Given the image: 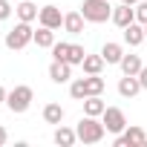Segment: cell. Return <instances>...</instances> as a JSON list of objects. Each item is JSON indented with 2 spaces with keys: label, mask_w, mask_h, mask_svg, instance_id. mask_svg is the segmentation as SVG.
Wrapping results in <instances>:
<instances>
[{
  "label": "cell",
  "mask_w": 147,
  "mask_h": 147,
  "mask_svg": "<svg viewBox=\"0 0 147 147\" xmlns=\"http://www.w3.org/2000/svg\"><path fill=\"white\" fill-rule=\"evenodd\" d=\"M75 133H78V141H84V144H98V141L104 138L107 127H104V121H98L95 115H84V118L78 121Z\"/></svg>",
  "instance_id": "obj_1"
},
{
  "label": "cell",
  "mask_w": 147,
  "mask_h": 147,
  "mask_svg": "<svg viewBox=\"0 0 147 147\" xmlns=\"http://www.w3.org/2000/svg\"><path fill=\"white\" fill-rule=\"evenodd\" d=\"M81 15L90 23H104V20L113 18V6H110V0H84L81 3Z\"/></svg>",
  "instance_id": "obj_2"
},
{
  "label": "cell",
  "mask_w": 147,
  "mask_h": 147,
  "mask_svg": "<svg viewBox=\"0 0 147 147\" xmlns=\"http://www.w3.org/2000/svg\"><path fill=\"white\" fill-rule=\"evenodd\" d=\"M32 40H35V29H32V23H26V20H20L15 29L6 32V49H26Z\"/></svg>",
  "instance_id": "obj_3"
},
{
  "label": "cell",
  "mask_w": 147,
  "mask_h": 147,
  "mask_svg": "<svg viewBox=\"0 0 147 147\" xmlns=\"http://www.w3.org/2000/svg\"><path fill=\"white\" fill-rule=\"evenodd\" d=\"M32 101H35V92H32V87H26V84L15 87V90L6 95V107H9L12 113H26V110L32 107Z\"/></svg>",
  "instance_id": "obj_4"
},
{
  "label": "cell",
  "mask_w": 147,
  "mask_h": 147,
  "mask_svg": "<svg viewBox=\"0 0 147 147\" xmlns=\"http://www.w3.org/2000/svg\"><path fill=\"white\" fill-rule=\"evenodd\" d=\"M101 121H104V127H107V133H124L127 130V115H124V110H118V107H107L104 110V115H101Z\"/></svg>",
  "instance_id": "obj_5"
},
{
  "label": "cell",
  "mask_w": 147,
  "mask_h": 147,
  "mask_svg": "<svg viewBox=\"0 0 147 147\" xmlns=\"http://www.w3.org/2000/svg\"><path fill=\"white\" fill-rule=\"evenodd\" d=\"M38 23L40 26H49V29H61L63 26V15L58 6H43L40 15H38Z\"/></svg>",
  "instance_id": "obj_6"
},
{
  "label": "cell",
  "mask_w": 147,
  "mask_h": 147,
  "mask_svg": "<svg viewBox=\"0 0 147 147\" xmlns=\"http://www.w3.org/2000/svg\"><path fill=\"white\" fill-rule=\"evenodd\" d=\"M118 29H124V26H130L133 20H136V6H127V3H121V6H113V18H110Z\"/></svg>",
  "instance_id": "obj_7"
},
{
  "label": "cell",
  "mask_w": 147,
  "mask_h": 147,
  "mask_svg": "<svg viewBox=\"0 0 147 147\" xmlns=\"http://www.w3.org/2000/svg\"><path fill=\"white\" fill-rule=\"evenodd\" d=\"M49 78H52L55 84L72 81V63H66V61H52V63H49Z\"/></svg>",
  "instance_id": "obj_8"
},
{
  "label": "cell",
  "mask_w": 147,
  "mask_h": 147,
  "mask_svg": "<svg viewBox=\"0 0 147 147\" xmlns=\"http://www.w3.org/2000/svg\"><path fill=\"white\" fill-rule=\"evenodd\" d=\"M147 141V133L141 127H127L124 133H118L115 138V147H124V144H144Z\"/></svg>",
  "instance_id": "obj_9"
},
{
  "label": "cell",
  "mask_w": 147,
  "mask_h": 147,
  "mask_svg": "<svg viewBox=\"0 0 147 147\" xmlns=\"http://www.w3.org/2000/svg\"><path fill=\"white\" fill-rule=\"evenodd\" d=\"M138 92H141L138 75H124V78L118 81V95H121V98H133V95H138Z\"/></svg>",
  "instance_id": "obj_10"
},
{
  "label": "cell",
  "mask_w": 147,
  "mask_h": 147,
  "mask_svg": "<svg viewBox=\"0 0 147 147\" xmlns=\"http://www.w3.org/2000/svg\"><path fill=\"white\" fill-rule=\"evenodd\" d=\"M141 40H147V35H144V23L133 20L130 26H124V43H130V46H138Z\"/></svg>",
  "instance_id": "obj_11"
},
{
  "label": "cell",
  "mask_w": 147,
  "mask_h": 147,
  "mask_svg": "<svg viewBox=\"0 0 147 147\" xmlns=\"http://www.w3.org/2000/svg\"><path fill=\"white\" fill-rule=\"evenodd\" d=\"M55 144H61V147H72L78 141V133L72 130V127H63V124H58V130H55Z\"/></svg>",
  "instance_id": "obj_12"
},
{
  "label": "cell",
  "mask_w": 147,
  "mask_h": 147,
  "mask_svg": "<svg viewBox=\"0 0 147 147\" xmlns=\"http://www.w3.org/2000/svg\"><path fill=\"white\" fill-rule=\"evenodd\" d=\"M101 58L107 61V63H121V58H124V46L121 43H104L101 46Z\"/></svg>",
  "instance_id": "obj_13"
},
{
  "label": "cell",
  "mask_w": 147,
  "mask_h": 147,
  "mask_svg": "<svg viewBox=\"0 0 147 147\" xmlns=\"http://www.w3.org/2000/svg\"><path fill=\"white\" fill-rule=\"evenodd\" d=\"M63 29H66L69 35H81V32H84V15H81V12L63 15Z\"/></svg>",
  "instance_id": "obj_14"
},
{
  "label": "cell",
  "mask_w": 147,
  "mask_h": 147,
  "mask_svg": "<svg viewBox=\"0 0 147 147\" xmlns=\"http://www.w3.org/2000/svg\"><path fill=\"white\" fill-rule=\"evenodd\" d=\"M15 12H18V18H20V20H26V23L38 20V15H40V9L32 3V0H23V3H18V6H15Z\"/></svg>",
  "instance_id": "obj_15"
},
{
  "label": "cell",
  "mask_w": 147,
  "mask_h": 147,
  "mask_svg": "<svg viewBox=\"0 0 147 147\" xmlns=\"http://www.w3.org/2000/svg\"><path fill=\"white\" fill-rule=\"evenodd\" d=\"M104 110H107V104L101 101V95H90V98H84V115H95V118H101Z\"/></svg>",
  "instance_id": "obj_16"
},
{
  "label": "cell",
  "mask_w": 147,
  "mask_h": 147,
  "mask_svg": "<svg viewBox=\"0 0 147 147\" xmlns=\"http://www.w3.org/2000/svg\"><path fill=\"white\" fill-rule=\"evenodd\" d=\"M118 66H121V72H124V75H138L144 63H141V58H138V55H124Z\"/></svg>",
  "instance_id": "obj_17"
},
{
  "label": "cell",
  "mask_w": 147,
  "mask_h": 147,
  "mask_svg": "<svg viewBox=\"0 0 147 147\" xmlns=\"http://www.w3.org/2000/svg\"><path fill=\"white\" fill-rule=\"evenodd\" d=\"M35 43H38L40 49H52V46H55V29L40 26V29L35 32Z\"/></svg>",
  "instance_id": "obj_18"
},
{
  "label": "cell",
  "mask_w": 147,
  "mask_h": 147,
  "mask_svg": "<svg viewBox=\"0 0 147 147\" xmlns=\"http://www.w3.org/2000/svg\"><path fill=\"white\" fill-rule=\"evenodd\" d=\"M104 63H107V61H104L101 55H87L81 66H84V72H87V75H101V69H104Z\"/></svg>",
  "instance_id": "obj_19"
},
{
  "label": "cell",
  "mask_w": 147,
  "mask_h": 147,
  "mask_svg": "<svg viewBox=\"0 0 147 147\" xmlns=\"http://www.w3.org/2000/svg\"><path fill=\"white\" fill-rule=\"evenodd\" d=\"M43 121H46V124H61V121H63V107L55 104V101L46 104V107H43Z\"/></svg>",
  "instance_id": "obj_20"
},
{
  "label": "cell",
  "mask_w": 147,
  "mask_h": 147,
  "mask_svg": "<svg viewBox=\"0 0 147 147\" xmlns=\"http://www.w3.org/2000/svg\"><path fill=\"white\" fill-rule=\"evenodd\" d=\"M84 81H87V98L104 92V78H101V75H90V78H84Z\"/></svg>",
  "instance_id": "obj_21"
},
{
  "label": "cell",
  "mask_w": 147,
  "mask_h": 147,
  "mask_svg": "<svg viewBox=\"0 0 147 147\" xmlns=\"http://www.w3.org/2000/svg\"><path fill=\"white\" fill-rule=\"evenodd\" d=\"M69 95L75 98V101H84V98H87V81H84V78L72 81V84H69Z\"/></svg>",
  "instance_id": "obj_22"
},
{
  "label": "cell",
  "mask_w": 147,
  "mask_h": 147,
  "mask_svg": "<svg viewBox=\"0 0 147 147\" xmlns=\"http://www.w3.org/2000/svg\"><path fill=\"white\" fill-rule=\"evenodd\" d=\"M84 58H87V49L81 46V43H72L69 46V63L75 66V63H84Z\"/></svg>",
  "instance_id": "obj_23"
},
{
  "label": "cell",
  "mask_w": 147,
  "mask_h": 147,
  "mask_svg": "<svg viewBox=\"0 0 147 147\" xmlns=\"http://www.w3.org/2000/svg\"><path fill=\"white\" fill-rule=\"evenodd\" d=\"M69 46H72V43H58V40H55V46H52V58L69 63Z\"/></svg>",
  "instance_id": "obj_24"
},
{
  "label": "cell",
  "mask_w": 147,
  "mask_h": 147,
  "mask_svg": "<svg viewBox=\"0 0 147 147\" xmlns=\"http://www.w3.org/2000/svg\"><path fill=\"white\" fill-rule=\"evenodd\" d=\"M136 20L147 23V3H136Z\"/></svg>",
  "instance_id": "obj_25"
},
{
  "label": "cell",
  "mask_w": 147,
  "mask_h": 147,
  "mask_svg": "<svg viewBox=\"0 0 147 147\" xmlns=\"http://www.w3.org/2000/svg\"><path fill=\"white\" fill-rule=\"evenodd\" d=\"M9 15H12V3L9 0H0V20H9Z\"/></svg>",
  "instance_id": "obj_26"
},
{
  "label": "cell",
  "mask_w": 147,
  "mask_h": 147,
  "mask_svg": "<svg viewBox=\"0 0 147 147\" xmlns=\"http://www.w3.org/2000/svg\"><path fill=\"white\" fill-rule=\"evenodd\" d=\"M138 81H141V90H147V66H141V72H138Z\"/></svg>",
  "instance_id": "obj_27"
},
{
  "label": "cell",
  "mask_w": 147,
  "mask_h": 147,
  "mask_svg": "<svg viewBox=\"0 0 147 147\" xmlns=\"http://www.w3.org/2000/svg\"><path fill=\"white\" fill-rule=\"evenodd\" d=\"M6 141H9V133H6V127H0V147H3Z\"/></svg>",
  "instance_id": "obj_28"
},
{
  "label": "cell",
  "mask_w": 147,
  "mask_h": 147,
  "mask_svg": "<svg viewBox=\"0 0 147 147\" xmlns=\"http://www.w3.org/2000/svg\"><path fill=\"white\" fill-rule=\"evenodd\" d=\"M6 95H9V92H6L3 87H0V104H6Z\"/></svg>",
  "instance_id": "obj_29"
},
{
  "label": "cell",
  "mask_w": 147,
  "mask_h": 147,
  "mask_svg": "<svg viewBox=\"0 0 147 147\" xmlns=\"http://www.w3.org/2000/svg\"><path fill=\"white\" fill-rule=\"evenodd\" d=\"M121 3H127V6H136V3H138V0H121Z\"/></svg>",
  "instance_id": "obj_30"
},
{
  "label": "cell",
  "mask_w": 147,
  "mask_h": 147,
  "mask_svg": "<svg viewBox=\"0 0 147 147\" xmlns=\"http://www.w3.org/2000/svg\"><path fill=\"white\" fill-rule=\"evenodd\" d=\"M144 35H147V23H144Z\"/></svg>",
  "instance_id": "obj_31"
}]
</instances>
